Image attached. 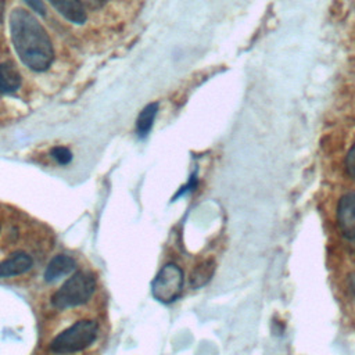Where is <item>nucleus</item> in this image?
Instances as JSON below:
<instances>
[{
    "mask_svg": "<svg viewBox=\"0 0 355 355\" xmlns=\"http://www.w3.org/2000/svg\"><path fill=\"white\" fill-rule=\"evenodd\" d=\"M10 36L19 60L29 69L43 72L49 69L54 58V50L43 25L22 7L10 12Z\"/></svg>",
    "mask_w": 355,
    "mask_h": 355,
    "instance_id": "f257e3e1",
    "label": "nucleus"
},
{
    "mask_svg": "<svg viewBox=\"0 0 355 355\" xmlns=\"http://www.w3.org/2000/svg\"><path fill=\"white\" fill-rule=\"evenodd\" d=\"M96 290V277L85 270L73 273L51 297V304L58 309L86 304Z\"/></svg>",
    "mask_w": 355,
    "mask_h": 355,
    "instance_id": "f03ea898",
    "label": "nucleus"
},
{
    "mask_svg": "<svg viewBox=\"0 0 355 355\" xmlns=\"http://www.w3.org/2000/svg\"><path fill=\"white\" fill-rule=\"evenodd\" d=\"M98 326L92 319H82L57 334L50 343L54 354H72L87 348L97 337Z\"/></svg>",
    "mask_w": 355,
    "mask_h": 355,
    "instance_id": "7ed1b4c3",
    "label": "nucleus"
},
{
    "mask_svg": "<svg viewBox=\"0 0 355 355\" xmlns=\"http://www.w3.org/2000/svg\"><path fill=\"white\" fill-rule=\"evenodd\" d=\"M183 290V270L176 263H166L151 283L155 300L164 304L173 302Z\"/></svg>",
    "mask_w": 355,
    "mask_h": 355,
    "instance_id": "20e7f679",
    "label": "nucleus"
},
{
    "mask_svg": "<svg viewBox=\"0 0 355 355\" xmlns=\"http://www.w3.org/2000/svg\"><path fill=\"white\" fill-rule=\"evenodd\" d=\"M337 225L341 234L355 239V193L344 194L337 205Z\"/></svg>",
    "mask_w": 355,
    "mask_h": 355,
    "instance_id": "39448f33",
    "label": "nucleus"
},
{
    "mask_svg": "<svg viewBox=\"0 0 355 355\" xmlns=\"http://www.w3.org/2000/svg\"><path fill=\"white\" fill-rule=\"evenodd\" d=\"M33 265V259L26 252H15L0 262V277L17 276L28 272Z\"/></svg>",
    "mask_w": 355,
    "mask_h": 355,
    "instance_id": "423d86ee",
    "label": "nucleus"
},
{
    "mask_svg": "<svg viewBox=\"0 0 355 355\" xmlns=\"http://www.w3.org/2000/svg\"><path fill=\"white\" fill-rule=\"evenodd\" d=\"M76 268V262L72 257L67 254L55 255L47 265L44 270V280L51 283L67 275H69Z\"/></svg>",
    "mask_w": 355,
    "mask_h": 355,
    "instance_id": "0eeeda50",
    "label": "nucleus"
},
{
    "mask_svg": "<svg viewBox=\"0 0 355 355\" xmlns=\"http://www.w3.org/2000/svg\"><path fill=\"white\" fill-rule=\"evenodd\" d=\"M49 3L69 22L83 24L87 18L80 0H49Z\"/></svg>",
    "mask_w": 355,
    "mask_h": 355,
    "instance_id": "6e6552de",
    "label": "nucleus"
},
{
    "mask_svg": "<svg viewBox=\"0 0 355 355\" xmlns=\"http://www.w3.org/2000/svg\"><path fill=\"white\" fill-rule=\"evenodd\" d=\"M215 266H216V263L211 258L197 263L193 268V270L190 272V276H189V282H190L191 288H200V287L205 286L212 279L214 272H215Z\"/></svg>",
    "mask_w": 355,
    "mask_h": 355,
    "instance_id": "1a4fd4ad",
    "label": "nucleus"
},
{
    "mask_svg": "<svg viewBox=\"0 0 355 355\" xmlns=\"http://www.w3.org/2000/svg\"><path fill=\"white\" fill-rule=\"evenodd\" d=\"M21 86V75L10 62L0 64V93H12Z\"/></svg>",
    "mask_w": 355,
    "mask_h": 355,
    "instance_id": "9d476101",
    "label": "nucleus"
},
{
    "mask_svg": "<svg viewBox=\"0 0 355 355\" xmlns=\"http://www.w3.org/2000/svg\"><path fill=\"white\" fill-rule=\"evenodd\" d=\"M158 112V104L157 103H150L147 104L139 114L137 119H136V132L140 137H146L153 125H154V119L157 116Z\"/></svg>",
    "mask_w": 355,
    "mask_h": 355,
    "instance_id": "9b49d317",
    "label": "nucleus"
},
{
    "mask_svg": "<svg viewBox=\"0 0 355 355\" xmlns=\"http://www.w3.org/2000/svg\"><path fill=\"white\" fill-rule=\"evenodd\" d=\"M51 157L60 164V165H68L72 159V153L69 151V148L64 147V146H55L51 148L50 151Z\"/></svg>",
    "mask_w": 355,
    "mask_h": 355,
    "instance_id": "f8f14e48",
    "label": "nucleus"
},
{
    "mask_svg": "<svg viewBox=\"0 0 355 355\" xmlns=\"http://www.w3.org/2000/svg\"><path fill=\"white\" fill-rule=\"evenodd\" d=\"M345 169L347 173L355 179V143L352 144V147L349 148L347 157H345Z\"/></svg>",
    "mask_w": 355,
    "mask_h": 355,
    "instance_id": "ddd939ff",
    "label": "nucleus"
},
{
    "mask_svg": "<svg viewBox=\"0 0 355 355\" xmlns=\"http://www.w3.org/2000/svg\"><path fill=\"white\" fill-rule=\"evenodd\" d=\"M32 10H35L36 12H39V14H44V6H43V3L40 1V0H24Z\"/></svg>",
    "mask_w": 355,
    "mask_h": 355,
    "instance_id": "4468645a",
    "label": "nucleus"
},
{
    "mask_svg": "<svg viewBox=\"0 0 355 355\" xmlns=\"http://www.w3.org/2000/svg\"><path fill=\"white\" fill-rule=\"evenodd\" d=\"M83 1L93 7V6H100V4H103L105 0H83Z\"/></svg>",
    "mask_w": 355,
    "mask_h": 355,
    "instance_id": "2eb2a0df",
    "label": "nucleus"
}]
</instances>
